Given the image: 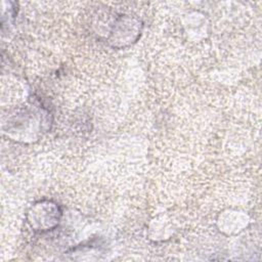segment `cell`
I'll return each instance as SVG.
<instances>
[{"label":"cell","instance_id":"1","mask_svg":"<svg viewBox=\"0 0 262 262\" xmlns=\"http://www.w3.org/2000/svg\"><path fill=\"white\" fill-rule=\"evenodd\" d=\"M32 220L30 221L32 226H35V230L46 231L55 227L59 221L61 212L59 207L50 201L38 202L32 208L30 212Z\"/></svg>","mask_w":262,"mask_h":262}]
</instances>
